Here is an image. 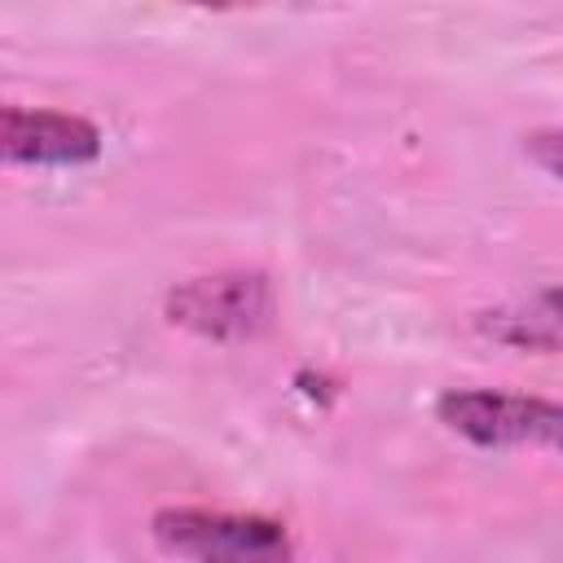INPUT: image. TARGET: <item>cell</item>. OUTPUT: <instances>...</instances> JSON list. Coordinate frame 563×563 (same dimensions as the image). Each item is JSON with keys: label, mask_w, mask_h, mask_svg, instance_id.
Returning <instances> with one entry per match:
<instances>
[{"label": "cell", "mask_w": 563, "mask_h": 563, "mask_svg": "<svg viewBox=\"0 0 563 563\" xmlns=\"http://www.w3.org/2000/svg\"><path fill=\"white\" fill-rule=\"evenodd\" d=\"M154 541L189 563H290L295 541L286 523L264 515H229L202 506H172L154 515Z\"/></svg>", "instance_id": "obj_1"}, {"label": "cell", "mask_w": 563, "mask_h": 563, "mask_svg": "<svg viewBox=\"0 0 563 563\" xmlns=\"http://www.w3.org/2000/svg\"><path fill=\"white\" fill-rule=\"evenodd\" d=\"M167 317L202 339H255L273 317V290L260 273L194 277L167 295Z\"/></svg>", "instance_id": "obj_2"}, {"label": "cell", "mask_w": 563, "mask_h": 563, "mask_svg": "<svg viewBox=\"0 0 563 563\" xmlns=\"http://www.w3.org/2000/svg\"><path fill=\"white\" fill-rule=\"evenodd\" d=\"M440 422H449L457 435L484 449H510V444H537L554 449L563 413L554 400L541 396H510V391H449L440 396Z\"/></svg>", "instance_id": "obj_3"}, {"label": "cell", "mask_w": 563, "mask_h": 563, "mask_svg": "<svg viewBox=\"0 0 563 563\" xmlns=\"http://www.w3.org/2000/svg\"><path fill=\"white\" fill-rule=\"evenodd\" d=\"M101 154V132L62 110L0 101V167H79Z\"/></svg>", "instance_id": "obj_4"}]
</instances>
